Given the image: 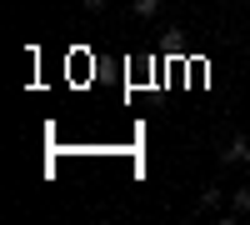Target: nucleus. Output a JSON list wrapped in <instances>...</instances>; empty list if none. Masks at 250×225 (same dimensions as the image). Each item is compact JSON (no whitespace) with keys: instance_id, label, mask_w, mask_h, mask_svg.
Masks as SVG:
<instances>
[{"instance_id":"2","label":"nucleus","mask_w":250,"mask_h":225,"mask_svg":"<svg viewBox=\"0 0 250 225\" xmlns=\"http://www.w3.org/2000/svg\"><path fill=\"white\" fill-rule=\"evenodd\" d=\"M230 210H235V215H250V185H240V190L230 195Z\"/></svg>"},{"instance_id":"3","label":"nucleus","mask_w":250,"mask_h":225,"mask_svg":"<svg viewBox=\"0 0 250 225\" xmlns=\"http://www.w3.org/2000/svg\"><path fill=\"white\" fill-rule=\"evenodd\" d=\"M130 10H135L140 20H150V15H160V0H130Z\"/></svg>"},{"instance_id":"4","label":"nucleus","mask_w":250,"mask_h":225,"mask_svg":"<svg viewBox=\"0 0 250 225\" xmlns=\"http://www.w3.org/2000/svg\"><path fill=\"white\" fill-rule=\"evenodd\" d=\"M200 205H205V210H220V185H205V190H200Z\"/></svg>"},{"instance_id":"5","label":"nucleus","mask_w":250,"mask_h":225,"mask_svg":"<svg viewBox=\"0 0 250 225\" xmlns=\"http://www.w3.org/2000/svg\"><path fill=\"white\" fill-rule=\"evenodd\" d=\"M80 5H85V10H105L110 0H80Z\"/></svg>"},{"instance_id":"1","label":"nucleus","mask_w":250,"mask_h":225,"mask_svg":"<svg viewBox=\"0 0 250 225\" xmlns=\"http://www.w3.org/2000/svg\"><path fill=\"white\" fill-rule=\"evenodd\" d=\"M220 165H250V140L245 135H230L220 145Z\"/></svg>"}]
</instances>
